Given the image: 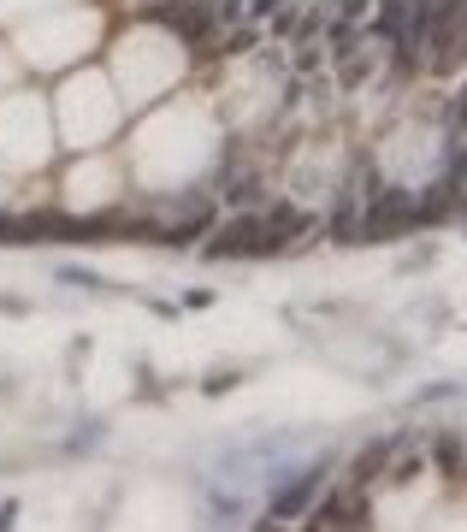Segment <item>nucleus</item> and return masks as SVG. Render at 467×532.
Here are the masks:
<instances>
[{
    "mask_svg": "<svg viewBox=\"0 0 467 532\" xmlns=\"http://www.w3.org/2000/svg\"><path fill=\"white\" fill-rule=\"evenodd\" d=\"M308 231H320V219L314 213H302L296 201H261V207H237L219 231H213V243H207V255H272V249H284V243H296V237H308Z\"/></svg>",
    "mask_w": 467,
    "mask_h": 532,
    "instance_id": "nucleus-1",
    "label": "nucleus"
},
{
    "mask_svg": "<svg viewBox=\"0 0 467 532\" xmlns=\"http://www.w3.org/2000/svg\"><path fill=\"white\" fill-rule=\"evenodd\" d=\"M154 18H160L178 42H190V48H207V42L219 36V0H160Z\"/></svg>",
    "mask_w": 467,
    "mask_h": 532,
    "instance_id": "nucleus-2",
    "label": "nucleus"
},
{
    "mask_svg": "<svg viewBox=\"0 0 467 532\" xmlns=\"http://www.w3.org/2000/svg\"><path fill=\"white\" fill-rule=\"evenodd\" d=\"M320 473H326V467H308V473H296L290 485H278V491H272V521H296L302 509H314V497H320Z\"/></svg>",
    "mask_w": 467,
    "mask_h": 532,
    "instance_id": "nucleus-3",
    "label": "nucleus"
},
{
    "mask_svg": "<svg viewBox=\"0 0 467 532\" xmlns=\"http://www.w3.org/2000/svg\"><path fill=\"white\" fill-rule=\"evenodd\" d=\"M361 515H367V503H361L355 491H326V497H314V527H361Z\"/></svg>",
    "mask_w": 467,
    "mask_h": 532,
    "instance_id": "nucleus-4",
    "label": "nucleus"
},
{
    "mask_svg": "<svg viewBox=\"0 0 467 532\" xmlns=\"http://www.w3.org/2000/svg\"><path fill=\"white\" fill-rule=\"evenodd\" d=\"M438 462L456 473V467H462V444H456V438H438Z\"/></svg>",
    "mask_w": 467,
    "mask_h": 532,
    "instance_id": "nucleus-5",
    "label": "nucleus"
},
{
    "mask_svg": "<svg viewBox=\"0 0 467 532\" xmlns=\"http://www.w3.org/2000/svg\"><path fill=\"white\" fill-rule=\"evenodd\" d=\"M261 532H284V527H261Z\"/></svg>",
    "mask_w": 467,
    "mask_h": 532,
    "instance_id": "nucleus-6",
    "label": "nucleus"
}]
</instances>
